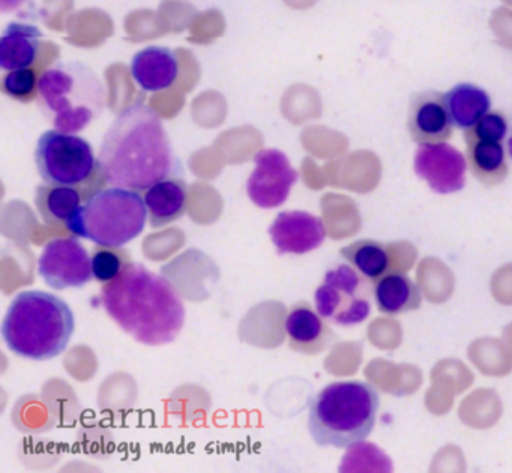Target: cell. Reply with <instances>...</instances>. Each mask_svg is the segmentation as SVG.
<instances>
[{"instance_id":"cell-9","label":"cell","mask_w":512,"mask_h":473,"mask_svg":"<svg viewBox=\"0 0 512 473\" xmlns=\"http://www.w3.org/2000/svg\"><path fill=\"white\" fill-rule=\"evenodd\" d=\"M38 274L52 289H79L94 278L92 257L76 238L55 239L41 254Z\"/></svg>"},{"instance_id":"cell-13","label":"cell","mask_w":512,"mask_h":473,"mask_svg":"<svg viewBox=\"0 0 512 473\" xmlns=\"http://www.w3.org/2000/svg\"><path fill=\"white\" fill-rule=\"evenodd\" d=\"M278 254H307L325 242L326 229L316 215L304 211L280 212L269 227Z\"/></svg>"},{"instance_id":"cell-15","label":"cell","mask_w":512,"mask_h":473,"mask_svg":"<svg viewBox=\"0 0 512 473\" xmlns=\"http://www.w3.org/2000/svg\"><path fill=\"white\" fill-rule=\"evenodd\" d=\"M131 76L143 91H166L178 80V55L169 47H146L131 61Z\"/></svg>"},{"instance_id":"cell-14","label":"cell","mask_w":512,"mask_h":473,"mask_svg":"<svg viewBox=\"0 0 512 473\" xmlns=\"http://www.w3.org/2000/svg\"><path fill=\"white\" fill-rule=\"evenodd\" d=\"M287 346L302 355H319L334 340L331 328L319 311L308 302H298L290 308L284 320Z\"/></svg>"},{"instance_id":"cell-20","label":"cell","mask_w":512,"mask_h":473,"mask_svg":"<svg viewBox=\"0 0 512 473\" xmlns=\"http://www.w3.org/2000/svg\"><path fill=\"white\" fill-rule=\"evenodd\" d=\"M470 172L485 187H496L508 176L506 152L500 142H466Z\"/></svg>"},{"instance_id":"cell-10","label":"cell","mask_w":512,"mask_h":473,"mask_svg":"<svg viewBox=\"0 0 512 473\" xmlns=\"http://www.w3.org/2000/svg\"><path fill=\"white\" fill-rule=\"evenodd\" d=\"M256 169L247 182V193L251 202L262 209H274L289 199L293 185L298 181V172L289 158L277 149H265L254 158Z\"/></svg>"},{"instance_id":"cell-22","label":"cell","mask_w":512,"mask_h":473,"mask_svg":"<svg viewBox=\"0 0 512 473\" xmlns=\"http://www.w3.org/2000/svg\"><path fill=\"white\" fill-rule=\"evenodd\" d=\"M341 256L371 284L391 271V251L379 241L362 239L353 242L341 248Z\"/></svg>"},{"instance_id":"cell-6","label":"cell","mask_w":512,"mask_h":473,"mask_svg":"<svg viewBox=\"0 0 512 473\" xmlns=\"http://www.w3.org/2000/svg\"><path fill=\"white\" fill-rule=\"evenodd\" d=\"M40 95L65 133L83 130L104 109V88L97 74L79 62H62L40 77Z\"/></svg>"},{"instance_id":"cell-12","label":"cell","mask_w":512,"mask_h":473,"mask_svg":"<svg viewBox=\"0 0 512 473\" xmlns=\"http://www.w3.org/2000/svg\"><path fill=\"white\" fill-rule=\"evenodd\" d=\"M452 125L445 94L419 92L410 100L407 127L419 146L446 142L451 137Z\"/></svg>"},{"instance_id":"cell-21","label":"cell","mask_w":512,"mask_h":473,"mask_svg":"<svg viewBox=\"0 0 512 473\" xmlns=\"http://www.w3.org/2000/svg\"><path fill=\"white\" fill-rule=\"evenodd\" d=\"M445 98L452 124L460 130H469L482 116L490 112V95L484 89L469 83L455 86L446 92Z\"/></svg>"},{"instance_id":"cell-18","label":"cell","mask_w":512,"mask_h":473,"mask_svg":"<svg viewBox=\"0 0 512 473\" xmlns=\"http://www.w3.org/2000/svg\"><path fill=\"white\" fill-rule=\"evenodd\" d=\"M40 29L25 23H11L0 38V68L23 70L37 61L41 47Z\"/></svg>"},{"instance_id":"cell-2","label":"cell","mask_w":512,"mask_h":473,"mask_svg":"<svg viewBox=\"0 0 512 473\" xmlns=\"http://www.w3.org/2000/svg\"><path fill=\"white\" fill-rule=\"evenodd\" d=\"M101 304L128 335L146 346L172 343L184 328L185 307L175 287L139 263H128L101 287Z\"/></svg>"},{"instance_id":"cell-1","label":"cell","mask_w":512,"mask_h":473,"mask_svg":"<svg viewBox=\"0 0 512 473\" xmlns=\"http://www.w3.org/2000/svg\"><path fill=\"white\" fill-rule=\"evenodd\" d=\"M98 160L107 184L139 193L172 178L179 169L163 121L145 104H133L116 116Z\"/></svg>"},{"instance_id":"cell-16","label":"cell","mask_w":512,"mask_h":473,"mask_svg":"<svg viewBox=\"0 0 512 473\" xmlns=\"http://www.w3.org/2000/svg\"><path fill=\"white\" fill-rule=\"evenodd\" d=\"M373 296L380 313L386 316H400L418 310L422 302L418 284L398 271H389L373 283Z\"/></svg>"},{"instance_id":"cell-3","label":"cell","mask_w":512,"mask_h":473,"mask_svg":"<svg viewBox=\"0 0 512 473\" xmlns=\"http://www.w3.org/2000/svg\"><path fill=\"white\" fill-rule=\"evenodd\" d=\"M76 329L67 302L43 290H26L11 301L2 335L11 352L29 361H50L65 352Z\"/></svg>"},{"instance_id":"cell-4","label":"cell","mask_w":512,"mask_h":473,"mask_svg":"<svg viewBox=\"0 0 512 473\" xmlns=\"http://www.w3.org/2000/svg\"><path fill=\"white\" fill-rule=\"evenodd\" d=\"M379 406V394L370 383H331L311 401L308 431L323 448H350L370 436Z\"/></svg>"},{"instance_id":"cell-24","label":"cell","mask_w":512,"mask_h":473,"mask_svg":"<svg viewBox=\"0 0 512 473\" xmlns=\"http://www.w3.org/2000/svg\"><path fill=\"white\" fill-rule=\"evenodd\" d=\"M128 263H130V259L125 251H119L112 247L98 248L92 254L94 278L103 284L109 283L121 275Z\"/></svg>"},{"instance_id":"cell-25","label":"cell","mask_w":512,"mask_h":473,"mask_svg":"<svg viewBox=\"0 0 512 473\" xmlns=\"http://www.w3.org/2000/svg\"><path fill=\"white\" fill-rule=\"evenodd\" d=\"M40 82H37V74L31 68H23V70L10 71L2 82V89L8 97L14 100L29 103L35 100L40 88Z\"/></svg>"},{"instance_id":"cell-8","label":"cell","mask_w":512,"mask_h":473,"mask_svg":"<svg viewBox=\"0 0 512 473\" xmlns=\"http://www.w3.org/2000/svg\"><path fill=\"white\" fill-rule=\"evenodd\" d=\"M316 310L326 320L341 326H353L370 316V290L367 280L349 265H340L326 272L317 287Z\"/></svg>"},{"instance_id":"cell-7","label":"cell","mask_w":512,"mask_h":473,"mask_svg":"<svg viewBox=\"0 0 512 473\" xmlns=\"http://www.w3.org/2000/svg\"><path fill=\"white\" fill-rule=\"evenodd\" d=\"M35 164L46 184L79 188L86 199L107 184L92 146L73 133L46 131L38 140Z\"/></svg>"},{"instance_id":"cell-11","label":"cell","mask_w":512,"mask_h":473,"mask_svg":"<svg viewBox=\"0 0 512 473\" xmlns=\"http://www.w3.org/2000/svg\"><path fill=\"white\" fill-rule=\"evenodd\" d=\"M467 158L443 143L421 145L413 160L416 175L436 194H454L466 185Z\"/></svg>"},{"instance_id":"cell-5","label":"cell","mask_w":512,"mask_h":473,"mask_svg":"<svg viewBox=\"0 0 512 473\" xmlns=\"http://www.w3.org/2000/svg\"><path fill=\"white\" fill-rule=\"evenodd\" d=\"M146 220L148 209L139 191L112 185L86 199L65 227L100 247L121 248L145 230Z\"/></svg>"},{"instance_id":"cell-23","label":"cell","mask_w":512,"mask_h":473,"mask_svg":"<svg viewBox=\"0 0 512 473\" xmlns=\"http://www.w3.org/2000/svg\"><path fill=\"white\" fill-rule=\"evenodd\" d=\"M509 124L500 112H488L473 127L466 130V142H500L508 137Z\"/></svg>"},{"instance_id":"cell-19","label":"cell","mask_w":512,"mask_h":473,"mask_svg":"<svg viewBox=\"0 0 512 473\" xmlns=\"http://www.w3.org/2000/svg\"><path fill=\"white\" fill-rule=\"evenodd\" d=\"M86 200L85 194L74 187L62 185H40L35 193V205L44 223L67 226L68 221L76 215Z\"/></svg>"},{"instance_id":"cell-26","label":"cell","mask_w":512,"mask_h":473,"mask_svg":"<svg viewBox=\"0 0 512 473\" xmlns=\"http://www.w3.org/2000/svg\"><path fill=\"white\" fill-rule=\"evenodd\" d=\"M506 151H508L509 158L512 160V124L511 130L508 131V137H506Z\"/></svg>"},{"instance_id":"cell-17","label":"cell","mask_w":512,"mask_h":473,"mask_svg":"<svg viewBox=\"0 0 512 473\" xmlns=\"http://www.w3.org/2000/svg\"><path fill=\"white\" fill-rule=\"evenodd\" d=\"M187 185L182 179L167 178L145 191L149 223L154 229L178 221L187 212Z\"/></svg>"}]
</instances>
